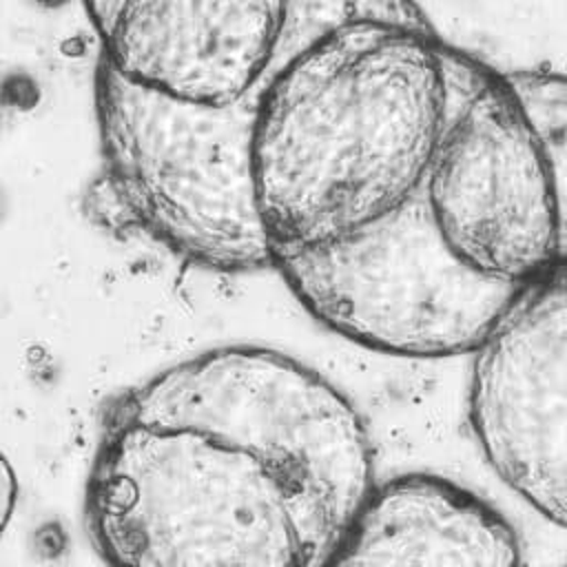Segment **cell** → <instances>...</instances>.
Segmentation results:
<instances>
[{
	"label": "cell",
	"instance_id": "7",
	"mask_svg": "<svg viewBox=\"0 0 567 567\" xmlns=\"http://www.w3.org/2000/svg\"><path fill=\"white\" fill-rule=\"evenodd\" d=\"M545 153L556 217L558 261H567V75L558 71H507Z\"/></svg>",
	"mask_w": 567,
	"mask_h": 567
},
{
	"label": "cell",
	"instance_id": "6",
	"mask_svg": "<svg viewBox=\"0 0 567 567\" xmlns=\"http://www.w3.org/2000/svg\"><path fill=\"white\" fill-rule=\"evenodd\" d=\"M514 527L485 501L427 474L374 485L332 565H516Z\"/></svg>",
	"mask_w": 567,
	"mask_h": 567
},
{
	"label": "cell",
	"instance_id": "8",
	"mask_svg": "<svg viewBox=\"0 0 567 567\" xmlns=\"http://www.w3.org/2000/svg\"><path fill=\"white\" fill-rule=\"evenodd\" d=\"M16 494H18L16 474L9 465V461L0 454V536L11 518V512L16 505Z\"/></svg>",
	"mask_w": 567,
	"mask_h": 567
},
{
	"label": "cell",
	"instance_id": "9",
	"mask_svg": "<svg viewBox=\"0 0 567 567\" xmlns=\"http://www.w3.org/2000/svg\"><path fill=\"white\" fill-rule=\"evenodd\" d=\"M31 2L38 4V7H42V9H60V7L69 4L71 0H31Z\"/></svg>",
	"mask_w": 567,
	"mask_h": 567
},
{
	"label": "cell",
	"instance_id": "1",
	"mask_svg": "<svg viewBox=\"0 0 567 567\" xmlns=\"http://www.w3.org/2000/svg\"><path fill=\"white\" fill-rule=\"evenodd\" d=\"M374 487L352 403L266 348L202 352L109 412L86 532L111 565H332Z\"/></svg>",
	"mask_w": 567,
	"mask_h": 567
},
{
	"label": "cell",
	"instance_id": "2",
	"mask_svg": "<svg viewBox=\"0 0 567 567\" xmlns=\"http://www.w3.org/2000/svg\"><path fill=\"white\" fill-rule=\"evenodd\" d=\"M104 186L128 224L193 266H272L250 164L248 89L226 104L175 100L97 62Z\"/></svg>",
	"mask_w": 567,
	"mask_h": 567
},
{
	"label": "cell",
	"instance_id": "4",
	"mask_svg": "<svg viewBox=\"0 0 567 567\" xmlns=\"http://www.w3.org/2000/svg\"><path fill=\"white\" fill-rule=\"evenodd\" d=\"M423 195L450 252L525 286L558 261V217L538 133L507 75L481 62L463 84Z\"/></svg>",
	"mask_w": 567,
	"mask_h": 567
},
{
	"label": "cell",
	"instance_id": "5",
	"mask_svg": "<svg viewBox=\"0 0 567 567\" xmlns=\"http://www.w3.org/2000/svg\"><path fill=\"white\" fill-rule=\"evenodd\" d=\"M472 354L481 452L518 498L567 527V261L525 284Z\"/></svg>",
	"mask_w": 567,
	"mask_h": 567
},
{
	"label": "cell",
	"instance_id": "3",
	"mask_svg": "<svg viewBox=\"0 0 567 567\" xmlns=\"http://www.w3.org/2000/svg\"><path fill=\"white\" fill-rule=\"evenodd\" d=\"M272 266L326 328L399 357L472 354L523 286L485 279L441 239L423 188L359 233Z\"/></svg>",
	"mask_w": 567,
	"mask_h": 567
}]
</instances>
